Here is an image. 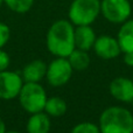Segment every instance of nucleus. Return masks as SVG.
Masks as SVG:
<instances>
[{
	"mask_svg": "<svg viewBox=\"0 0 133 133\" xmlns=\"http://www.w3.org/2000/svg\"><path fill=\"white\" fill-rule=\"evenodd\" d=\"M68 61L72 66L74 70H78V71L85 70L90 64V57L88 55V53L85 50L77 48L74 49L72 53L68 56Z\"/></svg>",
	"mask_w": 133,
	"mask_h": 133,
	"instance_id": "nucleus-14",
	"label": "nucleus"
},
{
	"mask_svg": "<svg viewBox=\"0 0 133 133\" xmlns=\"http://www.w3.org/2000/svg\"><path fill=\"white\" fill-rule=\"evenodd\" d=\"M44 111L51 117H61L66 112V103L60 97H51L49 99L47 98Z\"/></svg>",
	"mask_w": 133,
	"mask_h": 133,
	"instance_id": "nucleus-15",
	"label": "nucleus"
},
{
	"mask_svg": "<svg viewBox=\"0 0 133 133\" xmlns=\"http://www.w3.org/2000/svg\"><path fill=\"white\" fill-rule=\"evenodd\" d=\"M117 40L122 51H133V20H126L123 22Z\"/></svg>",
	"mask_w": 133,
	"mask_h": 133,
	"instance_id": "nucleus-13",
	"label": "nucleus"
},
{
	"mask_svg": "<svg viewBox=\"0 0 133 133\" xmlns=\"http://www.w3.org/2000/svg\"><path fill=\"white\" fill-rule=\"evenodd\" d=\"M49 130H50V120H49L48 115H46V113H33V116L28 119V133H48Z\"/></svg>",
	"mask_w": 133,
	"mask_h": 133,
	"instance_id": "nucleus-12",
	"label": "nucleus"
},
{
	"mask_svg": "<svg viewBox=\"0 0 133 133\" xmlns=\"http://www.w3.org/2000/svg\"><path fill=\"white\" fill-rule=\"evenodd\" d=\"M9 62H11V60H9L8 54L0 49V71L6 70L9 65Z\"/></svg>",
	"mask_w": 133,
	"mask_h": 133,
	"instance_id": "nucleus-19",
	"label": "nucleus"
},
{
	"mask_svg": "<svg viewBox=\"0 0 133 133\" xmlns=\"http://www.w3.org/2000/svg\"><path fill=\"white\" fill-rule=\"evenodd\" d=\"M47 47L53 55L68 57L75 47V28L70 21L57 20L47 33Z\"/></svg>",
	"mask_w": 133,
	"mask_h": 133,
	"instance_id": "nucleus-1",
	"label": "nucleus"
},
{
	"mask_svg": "<svg viewBox=\"0 0 133 133\" xmlns=\"http://www.w3.org/2000/svg\"><path fill=\"white\" fill-rule=\"evenodd\" d=\"M4 2L11 11L22 14L32 8L34 0H4Z\"/></svg>",
	"mask_w": 133,
	"mask_h": 133,
	"instance_id": "nucleus-16",
	"label": "nucleus"
},
{
	"mask_svg": "<svg viewBox=\"0 0 133 133\" xmlns=\"http://www.w3.org/2000/svg\"><path fill=\"white\" fill-rule=\"evenodd\" d=\"M47 64L41 60H35L28 63L22 70V79L26 82L39 83L46 76Z\"/></svg>",
	"mask_w": 133,
	"mask_h": 133,
	"instance_id": "nucleus-11",
	"label": "nucleus"
},
{
	"mask_svg": "<svg viewBox=\"0 0 133 133\" xmlns=\"http://www.w3.org/2000/svg\"><path fill=\"white\" fill-rule=\"evenodd\" d=\"M19 99H20L21 106L27 112L33 115L36 112H42L44 110L47 95L44 89L39 83L26 82V84L21 88Z\"/></svg>",
	"mask_w": 133,
	"mask_h": 133,
	"instance_id": "nucleus-4",
	"label": "nucleus"
},
{
	"mask_svg": "<svg viewBox=\"0 0 133 133\" xmlns=\"http://www.w3.org/2000/svg\"><path fill=\"white\" fill-rule=\"evenodd\" d=\"M6 131V126H5V123L2 122V119L0 118V133H5Z\"/></svg>",
	"mask_w": 133,
	"mask_h": 133,
	"instance_id": "nucleus-21",
	"label": "nucleus"
},
{
	"mask_svg": "<svg viewBox=\"0 0 133 133\" xmlns=\"http://www.w3.org/2000/svg\"><path fill=\"white\" fill-rule=\"evenodd\" d=\"M5 133H18V132H16V131H8V132L5 131Z\"/></svg>",
	"mask_w": 133,
	"mask_h": 133,
	"instance_id": "nucleus-22",
	"label": "nucleus"
},
{
	"mask_svg": "<svg viewBox=\"0 0 133 133\" xmlns=\"http://www.w3.org/2000/svg\"><path fill=\"white\" fill-rule=\"evenodd\" d=\"M96 41L95 30L90 26H77L75 29V47L77 49L88 51Z\"/></svg>",
	"mask_w": 133,
	"mask_h": 133,
	"instance_id": "nucleus-10",
	"label": "nucleus"
},
{
	"mask_svg": "<svg viewBox=\"0 0 133 133\" xmlns=\"http://www.w3.org/2000/svg\"><path fill=\"white\" fill-rule=\"evenodd\" d=\"M72 66L66 57H57L47 66L46 78L53 87L64 85L72 75Z\"/></svg>",
	"mask_w": 133,
	"mask_h": 133,
	"instance_id": "nucleus-6",
	"label": "nucleus"
},
{
	"mask_svg": "<svg viewBox=\"0 0 133 133\" xmlns=\"http://www.w3.org/2000/svg\"><path fill=\"white\" fill-rule=\"evenodd\" d=\"M132 103H133V101H132Z\"/></svg>",
	"mask_w": 133,
	"mask_h": 133,
	"instance_id": "nucleus-24",
	"label": "nucleus"
},
{
	"mask_svg": "<svg viewBox=\"0 0 133 133\" xmlns=\"http://www.w3.org/2000/svg\"><path fill=\"white\" fill-rule=\"evenodd\" d=\"M22 78L13 71H0V98L13 99L19 96L22 88Z\"/></svg>",
	"mask_w": 133,
	"mask_h": 133,
	"instance_id": "nucleus-7",
	"label": "nucleus"
},
{
	"mask_svg": "<svg viewBox=\"0 0 133 133\" xmlns=\"http://www.w3.org/2000/svg\"><path fill=\"white\" fill-rule=\"evenodd\" d=\"M101 13V0H74L69 19L75 26H90Z\"/></svg>",
	"mask_w": 133,
	"mask_h": 133,
	"instance_id": "nucleus-3",
	"label": "nucleus"
},
{
	"mask_svg": "<svg viewBox=\"0 0 133 133\" xmlns=\"http://www.w3.org/2000/svg\"><path fill=\"white\" fill-rule=\"evenodd\" d=\"M94 48L95 53L104 60L117 57L122 51L118 40L112 36H108V35H103V36H99L98 39H96Z\"/></svg>",
	"mask_w": 133,
	"mask_h": 133,
	"instance_id": "nucleus-8",
	"label": "nucleus"
},
{
	"mask_svg": "<svg viewBox=\"0 0 133 133\" xmlns=\"http://www.w3.org/2000/svg\"><path fill=\"white\" fill-rule=\"evenodd\" d=\"M124 62L127 65L133 66V51H126V53H124Z\"/></svg>",
	"mask_w": 133,
	"mask_h": 133,
	"instance_id": "nucleus-20",
	"label": "nucleus"
},
{
	"mask_svg": "<svg viewBox=\"0 0 133 133\" xmlns=\"http://www.w3.org/2000/svg\"><path fill=\"white\" fill-rule=\"evenodd\" d=\"M132 6L129 0H102L101 13L112 23H123L130 18Z\"/></svg>",
	"mask_w": 133,
	"mask_h": 133,
	"instance_id": "nucleus-5",
	"label": "nucleus"
},
{
	"mask_svg": "<svg viewBox=\"0 0 133 133\" xmlns=\"http://www.w3.org/2000/svg\"><path fill=\"white\" fill-rule=\"evenodd\" d=\"M71 133H101V130L92 123H81L71 130Z\"/></svg>",
	"mask_w": 133,
	"mask_h": 133,
	"instance_id": "nucleus-17",
	"label": "nucleus"
},
{
	"mask_svg": "<svg viewBox=\"0 0 133 133\" xmlns=\"http://www.w3.org/2000/svg\"><path fill=\"white\" fill-rule=\"evenodd\" d=\"M101 133H133V116L127 109L111 106L99 118Z\"/></svg>",
	"mask_w": 133,
	"mask_h": 133,
	"instance_id": "nucleus-2",
	"label": "nucleus"
},
{
	"mask_svg": "<svg viewBox=\"0 0 133 133\" xmlns=\"http://www.w3.org/2000/svg\"><path fill=\"white\" fill-rule=\"evenodd\" d=\"M11 37V29L6 23L0 22V49L8 42Z\"/></svg>",
	"mask_w": 133,
	"mask_h": 133,
	"instance_id": "nucleus-18",
	"label": "nucleus"
},
{
	"mask_svg": "<svg viewBox=\"0 0 133 133\" xmlns=\"http://www.w3.org/2000/svg\"><path fill=\"white\" fill-rule=\"evenodd\" d=\"M110 94L116 99L125 103L133 101V81L125 77H118L110 83Z\"/></svg>",
	"mask_w": 133,
	"mask_h": 133,
	"instance_id": "nucleus-9",
	"label": "nucleus"
},
{
	"mask_svg": "<svg viewBox=\"0 0 133 133\" xmlns=\"http://www.w3.org/2000/svg\"><path fill=\"white\" fill-rule=\"evenodd\" d=\"M2 2H4V0H0V6L2 5Z\"/></svg>",
	"mask_w": 133,
	"mask_h": 133,
	"instance_id": "nucleus-23",
	"label": "nucleus"
}]
</instances>
